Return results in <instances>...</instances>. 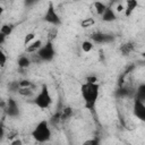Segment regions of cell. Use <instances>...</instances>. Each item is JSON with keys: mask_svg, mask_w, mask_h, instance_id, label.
Instances as JSON below:
<instances>
[{"mask_svg": "<svg viewBox=\"0 0 145 145\" xmlns=\"http://www.w3.org/2000/svg\"><path fill=\"white\" fill-rule=\"evenodd\" d=\"M80 95L84 101V106L87 110H94L99 95H100V85L99 83H88L85 82L80 86Z\"/></svg>", "mask_w": 145, "mask_h": 145, "instance_id": "6da1fadb", "label": "cell"}, {"mask_svg": "<svg viewBox=\"0 0 145 145\" xmlns=\"http://www.w3.org/2000/svg\"><path fill=\"white\" fill-rule=\"evenodd\" d=\"M51 136L52 133L48 120H41L32 131V137L37 143H46L51 139Z\"/></svg>", "mask_w": 145, "mask_h": 145, "instance_id": "7a4b0ae2", "label": "cell"}, {"mask_svg": "<svg viewBox=\"0 0 145 145\" xmlns=\"http://www.w3.org/2000/svg\"><path fill=\"white\" fill-rule=\"evenodd\" d=\"M33 103L41 110H45L49 109L52 104V96L50 94V89L48 87L46 84H43L41 86L40 92L34 96L33 99Z\"/></svg>", "mask_w": 145, "mask_h": 145, "instance_id": "3957f363", "label": "cell"}, {"mask_svg": "<svg viewBox=\"0 0 145 145\" xmlns=\"http://www.w3.org/2000/svg\"><path fill=\"white\" fill-rule=\"evenodd\" d=\"M43 19H44V22L52 25L53 27H57V26L61 25V18H60L59 14L57 12L53 2H49L48 8L45 10V14L43 16Z\"/></svg>", "mask_w": 145, "mask_h": 145, "instance_id": "277c9868", "label": "cell"}, {"mask_svg": "<svg viewBox=\"0 0 145 145\" xmlns=\"http://www.w3.org/2000/svg\"><path fill=\"white\" fill-rule=\"evenodd\" d=\"M37 54L40 56V58L42 59L43 62H50L53 60L54 56H56V50L53 46V42L46 41L43 46L40 49V51L37 52Z\"/></svg>", "mask_w": 145, "mask_h": 145, "instance_id": "5b68a950", "label": "cell"}, {"mask_svg": "<svg viewBox=\"0 0 145 145\" xmlns=\"http://www.w3.org/2000/svg\"><path fill=\"white\" fill-rule=\"evenodd\" d=\"M91 41L96 44H106V43H112L114 41V36L103 32H95L91 35Z\"/></svg>", "mask_w": 145, "mask_h": 145, "instance_id": "8992f818", "label": "cell"}, {"mask_svg": "<svg viewBox=\"0 0 145 145\" xmlns=\"http://www.w3.org/2000/svg\"><path fill=\"white\" fill-rule=\"evenodd\" d=\"M133 113L138 120L145 122V103L142 101L135 100L133 105Z\"/></svg>", "mask_w": 145, "mask_h": 145, "instance_id": "52a82bcc", "label": "cell"}, {"mask_svg": "<svg viewBox=\"0 0 145 145\" xmlns=\"http://www.w3.org/2000/svg\"><path fill=\"white\" fill-rule=\"evenodd\" d=\"M5 110H6V113H7L10 118H16V117L19 116V106H18L17 102H16L14 99H11V97L8 99Z\"/></svg>", "mask_w": 145, "mask_h": 145, "instance_id": "ba28073f", "label": "cell"}, {"mask_svg": "<svg viewBox=\"0 0 145 145\" xmlns=\"http://www.w3.org/2000/svg\"><path fill=\"white\" fill-rule=\"evenodd\" d=\"M43 41L40 40V39H36L35 41H33L31 44H28L27 46H25V52L27 54H34V53H37L40 51V49L43 46Z\"/></svg>", "mask_w": 145, "mask_h": 145, "instance_id": "9c48e42d", "label": "cell"}, {"mask_svg": "<svg viewBox=\"0 0 145 145\" xmlns=\"http://www.w3.org/2000/svg\"><path fill=\"white\" fill-rule=\"evenodd\" d=\"M101 19L104 22V23H111V22H114L117 19V15H116V11L112 7L108 6V8L105 9V11L103 12V15L101 16Z\"/></svg>", "mask_w": 145, "mask_h": 145, "instance_id": "30bf717a", "label": "cell"}, {"mask_svg": "<svg viewBox=\"0 0 145 145\" xmlns=\"http://www.w3.org/2000/svg\"><path fill=\"white\" fill-rule=\"evenodd\" d=\"M31 63H32V61H31L29 54H26V53L20 54L17 59V65L20 69H27L31 66Z\"/></svg>", "mask_w": 145, "mask_h": 145, "instance_id": "8fae6325", "label": "cell"}, {"mask_svg": "<svg viewBox=\"0 0 145 145\" xmlns=\"http://www.w3.org/2000/svg\"><path fill=\"white\" fill-rule=\"evenodd\" d=\"M134 50H135V43L131 41H128V42L121 44L119 48V51L121 52L122 56H129Z\"/></svg>", "mask_w": 145, "mask_h": 145, "instance_id": "7c38bea8", "label": "cell"}, {"mask_svg": "<svg viewBox=\"0 0 145 145\" xmlns=\"http://www.w3.org/2000/svg\"><path fill=\"white\" fill-rule=\"evenodd\" d=\"M138 7V1L136 0H127L126 1V6H125V16L129 17L131 16V14L134 12V10Z\"/></svg>", "mask_w": 145, "mask_h": 145, "instance_id": "4fadbf2b", "label": "cell"}, {"mask_svg": "<svg viewBox=\"0 0 145 145\" xmlns=\"http://www.w3.org/2000/svg\"><path fill=\"white\" fill-rule=\"evenodd\" d=\"M72 113H74L72 108H70V106H63L60 110V120H61V122L68 121L72 117Z\"/></svg>", "mask_w": 145, "mask_h": 145, "instance_id": "5bb4252c", "label": "cell"}, {"mask_svg": "<svg viewBox=\"0 0 145 145\" xmlns=\"http://www.w3.org/2000/svg\"><path fill=\"white\" fill-rule=\"evenodd\" d=\"M135 100L142 101L145 103V83L138 85V87L135 91Z\"/></svg>", "mask_w": 145, "mask_h": 145, "instance_id": "9a60e30c", "label": "cell"}, {"mask_svg": "<svg viewBox=\"0 0 145 145\" xmlns=\"http://www.w3.org/2000/svg\"><path fill=\"white\" fill-rule=\"evenodd\" d=\"M14 28H15V25L14 24H3L1 26V28H0V34L5 35L7 37V36H9L12 33Z\"/></svg>", "mask_w": 145, "mask_h": 145, "instance_id": "2e32d148", "label": "cell"}, {"mask_svg": "<svg viewBox=\"0 0 145 145\" xmlns=\"http://www.w3.org/2000/svg\"><path fill=\"white\" fill-rule=\"evenodd\" d=\"M93 6H94V9H95L96 14H97V15H100V16H102V15H103V12L105 11V9L108 8V6H106L105 3L100 2V1H95V2L93 3Z\"/></svg>", "mask_w": 145, "mask_h": 145, "instance_id": "e0dca14e", "label": "cell"}, {"mask_svg": "<svg viewBox=\"0 0 145 145\" xmlns=\"http://www.w3.org/2000/svg\"><path fill=\"white\" fill-rule=\"evenodd\" d=\"M93 46H94V43H93L92 41H88V40L83 41V42H82V45H80L83 52H85V53L91 52V51L93 50Z\"/></svg>", "mask_w": 145, "mask_h": 145, "instance_id": "ac0fdd59", "label": "cell"}, {"mask_svg": "<svg viewBox=\"0 0 145 145\" xmlns=\"http://www.w3.org/2000/svg\"><path fill=\"white\" fill-rule=\"evenodd\" d=\"M17 93H18L20 96H23V97H31V96H33V94H34V92H33V87L19 88Z\"/></svg>", "mask_w": 145, "mask_h": 145, "instance_id": "d6986e66", "label": "cell"}, {"mask_svg": "<svg viewBox=\"0 0 145 145\" xmlns=\"http://www.w3.org/2000/svg\"><path fill=\"white\" fill-rule=\"evenodd\" d=\"M94 24H95V20H94V18H92V17H86V18L82 19V22H80V26H82L83 28H89V27H92Z\"/></svg>", "mask_w": 145, "mask_h": 145, "instance_id": "ffe728a7", "label": "cell"}, {"mask_svg": "<svg viewBox=\"0 0 145 145\" xmlns=\"http://www.w3.org/2000/svg\"><path fill=\"white\" fill-rule=\"evenodd\" d=\"M33 41H35V33H27L24 36V45L27 46L28 44H31Z\"/></svg>", "mask_w": 145, "mask_h": 145, "instance_id": "44dd1931", "label": "cell"}, {"mask_svg": "<svg viewBox=\"0 0 145 145\" xmlns=\"http://www.w3.org/2000/svg\"><path fill=\"white\" fill-rule=\"evenodd\" d=\"M57 35H58V28H57V27H52V28L49 31V33H48V40H46V41L53 42V40H56Z\"/></svg>", "mask_w": 145, "mask_h": 145, "instance_id": "7402d4cb", "label": "cell"}, {"mask_svg": "<svg viewBox=\"0 0 145 145\" xmlns=\"http://www.w3.org/2000/svg\"><path fill=\"white\" fill-rule=\"evenodd\" d=\"M19 88H26V87H33V83L29 79H20L18 80Z\"/></svg>", "mask_w": 145, "mask_h": 145, "instance_id": "603a6c76", "label": "cell"}, {"mask_svg": "<svg viewBox=\"0 0 145 145\" xmlns=\"http://www.w3.org/2000/svg\"><path fill=\"white\" fill-rule=\"evenodd\" d=\"M82 145H100V139L97 137H93V138H88L85 142H83Z\"/></svg>", "mask_w": 145, "mask_h": 145, "instance_id": "cb8c5ba5", "label": "cell"}, {"mask_svg": "<svg viewBox=\"0 0 145 145\" xmlns=\"http://www.w3.org/2000/svg\"><path fill=\"white\" fill-rule=\"evenodd\" d=\"M59 122H61V120H60V111L56 112V113L52 116V118H51V120L49 121V123H51V125H58Z\"/></svg>", "mask_w": 145, "mask_h": 145, "instance_id": "d4e9b609", "label": "cell"}, {"mask_svg": "<svg viewBox=\"0 0 145 145\" xmlns=\"http://www.w3.org/2000/svg\"><path fill=\"white\" fill-rule=\"evenodd\" d=\"M6 62H7V57H6V53H5V52L1 50V51H0V65H1V67H2V68L5 67Z\"/></svg>", "mask_w": 145, "mask_h": 145, "instance_id": "484cf974", "label": "cell"}, {"mask_svg": "<svg viewBox=\"0 0 145 145\" xmlns=\"http://www.w3.org/2000/svg\"><path fill=\"white\" fill-rule=\"evenodd\" d=\"M114 11H116V12H122V11H125V6L121 5V3L117 5V7L114 8Z\"/></svg>", "mask_w": 145, "mask_h": 145, "instance_id": "4316f807", "label": "cell"}, {"mask_svg": "<svg viewBox=\"0 0 145 145\" xmlns=\"http://www.w3.org/2000/svg\"><path fill=\"white\" fill-rule=\"evenodd\" d=\"M10 145H23V142H22V139L16 138V139H14V140L10 142Z\"/></svg>", "mask_w": 145, "mask_h": 145, "instance_id": "83f0119b", "label": "cell"}, {"mask_svg": "<svg viewBox=\"0 0 145 145\" xmlns=\"http://www.w3.org/2000/svg\"><path fill=\"white\" fill-rule=\"evenodd\" d=\"M86 82H88V83H97V78L95 76H89V77H87Z\"/></svg>", "mask_w": 145, "mask_h": 145, "instance_id": "f1b7e54d", "label": "cell"}, {"mask_svg": "<svg viewBox=\"0 0 145 145\" xmlns=\"http://www.w3.org/2000/svg\"><path fill=\"white\" fill-rule=\"evenodd\" d=\"M5 40H6V36H5V35H2V34H0V44H3Z\"/></svg>", "mask_w": 145, "mask_h": 145, "instance_id": "f546056e", "label": "cell"}, {"mask_svg": "<svg viewBox=\"0 0 145 145\" xmlns=\"http://www.w3.org/2000/svg\"><path fill=\"white\" fill-rule=\"evenodd\" d=\"M142 56H143V58H145V51H144V52H142Z\"/></svg>", "mask_w": 145, "mask_h": 145, "instance_id": "4dcf8cb0", "label": "cell"}]
</instances>
